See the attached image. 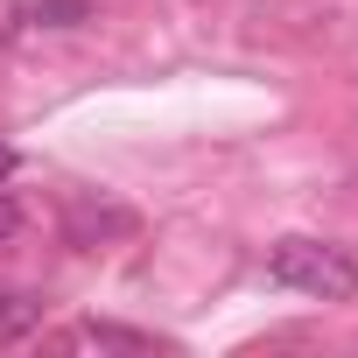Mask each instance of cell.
<instances>
[{
    "label": "cell",
    "mask_w": 358,
    "mask_h": 358,
    "mask_svg": "<svg viewBox=\"0 0 358 358\" xmlns=\"http://www.w3.org/2000/svg\"><path fill=\"white\" fill-rule=\"evenodd\" d=\"M267 274H274L281 288H295V295H316V302H351V295H358V260H351L344 246H330V239H302V232L274 239Z\"/></svg>",
    "instance_id": "6da1fadb"
},
{
    "label": "cell",
    "mask_w": 358,
    "mask_h": 358,
    "mask_svg": "<svg viewBox=\"0 0 358 358\" xmlns=\"http://www.w3.org/2000/svg\"><path fill=\"white\" fill-rule=\"evenodd\" d=\"M15 15L29 29H85L92 22V0H15Z\"/></svg>",
    "instance_id": "7a4b0ae2"
},
{
    "label": "cell",
    "mask_w": 358,
    "mask_h": 358,
    "mask_svg": "<svg viewBox=\"0 0 358 358\" xmlns=\"http://www.w3.org/2000/svg\"><path fill=\"white\" fill-rule=\"evenodd\" d=\"M71 344H78V351H155V337L120 330V323H78V330H71Z\"/></svg>",
    "instance_id": "3957f363"
},
{
    "label": "cell",
    "mask_w": 358,
    "mask_h": 358,
    "mask_svg": "<svg viewBox=\"0 0 358 358\" xmlns=\"http://www.w3.org/2000/svg\"><path fill=\"white\" fill-rule=\"evenodd\" d=\"M36 316H43V302H36V295H22V288H0V337H22V330H36Z\"/></svg>",
    "instance_id": "277c9868"
},
{
    "label": "cell",
    "mask_w": 358,
    "mask_h": 358,
    "mask_svg": "<svg viewBox=\"0 0 358 358\" xmlns=\"http://www.w3.org/2000/svg\"><path fill=\"white\" fill-rule=\"evenodd\" d=\"M15 232H22V204L0 190V239H15Z\"/></svg>",
    "instance_id": "5b68a950"
},
{
    "label": "cell",
    "mask_w": 358,
    "mask_h": 358,
    "mask_svg": "<svg viewBox=\"0 0 358 358\" xmlns=\"http://www.w3.org/2000/svg\"><path fill=\"white\" fill-rule=\"evenodd\" d=\"M8 176H15V148H8V141H0V183H8Z\"/></svg>",
    "instance_id": "8992f818"
}]
</instances>
